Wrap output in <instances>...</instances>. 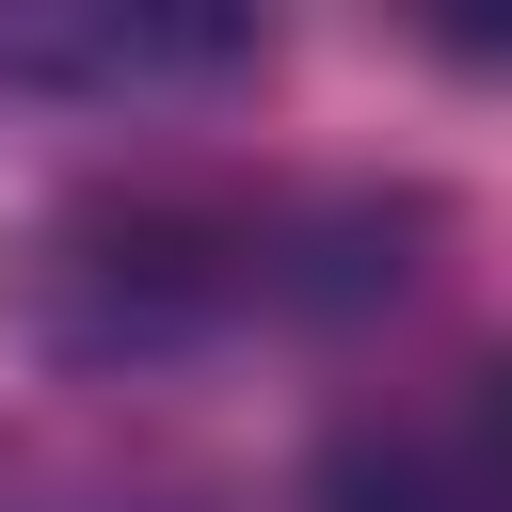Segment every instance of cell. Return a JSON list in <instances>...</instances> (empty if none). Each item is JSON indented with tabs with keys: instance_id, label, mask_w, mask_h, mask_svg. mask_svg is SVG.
Segmentation results:
<instances>
[]
</instances>
